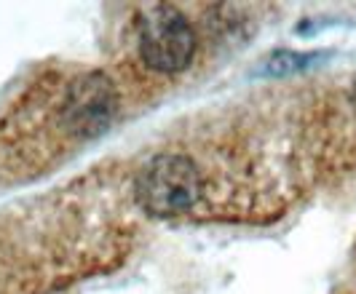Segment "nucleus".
<instances>
[{"label":"nucleus","instance_id":"nucleus-3","mask_svg":"<svg viewBox=\"0 0 356 294\" xmlns=\"http://www.w3.org/2000/svg\"><path fill=\"white\" fill-rule=\"evenodd\" d=\"M324 62V54H295V51H279L268 59L263 70L270 75H289V72H303Z\"/></svg>","mask_w":356,"mask_h":294},{"label":"nucleus","instance_id":"nucleus-1","mask_svg":"<svg viewBox=\"0 0 356 294\" xmlns=\"http://www.w3.org/2000/svg\"><path fill=\"white\" fill-rule=\"evenodd\" d=\"M201 172L185 156L153 158L137 179V198L156 217H175L201 198Z\"/></svg>","mask_w":356,"mask_h":294},{"label":"nucleus","instance_id":"nucleus-2","mask_svg":"<svg viewBox=\"0 0 356 294\" xmlns=\"http://www.w3.org/2000/svg\"><path fill=\"white\" fill-rule=\"evenodd\" d=\"M196 38L191 22L175 8H153L140 30V56L153 72H179L193 59Z\"/></svg>","mask_w":356,"mask_h":294}]
</instances>
